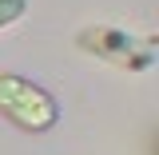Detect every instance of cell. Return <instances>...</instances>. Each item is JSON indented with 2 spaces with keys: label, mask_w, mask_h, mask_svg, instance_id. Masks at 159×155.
<instances>
[{
  "label": "cell",
  "mask_w": 159,
  "mask_h": 155,
  "mask_svg": "<svg viewBox=\"0 0 159 155\" xmlns=\"http://www.w3.org/2000/svg\"><path fill=\"white\" fill-rule=\"evenodd\" d=\"M76 44L88 52V56L103 60V64H116V68H127V72H147L155 64V36H131L123 28H111V24H88L80 28Z\"/></svg>",
  "instance_id": "2"
},
{
  "label": "cell",
  "mask_w": 159,
  "mask_h": 155,
  "mask_svg": "<svg viewBox=\"0 0 159 155\" xmlns=\"http://www.w3.org/2000/svg\"><path fill=\"white\" fill-rule=\"evenodd\" d=\"M24 12H28V0H0V28L16 24Z\"/></svg>",
  "instance_id": "3"
},
{
  "label": "cell",
  "mask_w": 159,
  "mask_h": 155,
  "mask_svg": "<svg viewBox=\"0 0 159 155\" xmlns=\"http://www.w3.org/2000/svg\"><path fill=\"white\" fill-rule=\"evenodd\" d=\"M0 116L16 123L20 131H52L60 123V103L48 88H40L36 80L16 76V72H0Z\"/></svg>",
  "instance_id": "1"
}]
</instances>
